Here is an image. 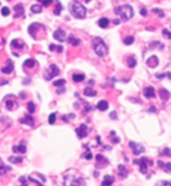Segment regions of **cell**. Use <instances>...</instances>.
<instances>
[{"instance_id": "cell-2", "label": "cell", "mask_w": 171, "mask_h": 186, "mask_svg": "<svg viewBox=\"0 0 171 186\" xmlns=\"http://www.w3.org/2000/svg\"><path fill=\"white\" fill-rule=\"evenodd\" d=\"M115 13L116 15H119L124 21L129 20L134 15V10L129 4H124L116 7L115 8Z\"/></svg>"}, {"instance_id": "cell-27", "label": "cell", "mask_w": 171, "mask_h": 186, "mask_svg": "<svg viewBox=\"0 0 171 186\" xmlns=\"http://www.w3.org/2000/svg\"><path fill=\"white\" fill-rule=\"evenodd\" d=\"M98 26H99L100 28H107L108 24H109V20H108V18H106V17H102V18H100V19L98 20Z\"/></svg>"}, {"instance_id": "cell-36", "label": "cell", "mask_w": 171, "mask_h": 186, "mask_svg": "<svg viewBox=\"0 0 171 186\" xmlns=\"http://www.w3.org/2000/svg\"><path fill=\"white\" fill-rule=\"evenodd\" d=\"M7 169V167L4 166V163L1 161V160H0V175H4V173H6Z\"/></svg>"}, {"instance_id": "cell-13", "label": "cell", "mask_w": 171, "mask_h": 186, "mask_svg": "<svg viewBox=\"0 0 171 186\" xmlns=\"http://www.w3.org/2000/svg\"><path fill=\"white\" fill-rule=\"evenodd\" d=\"M1 71L5 74H10L14 71V64L10 59H8L6 61V66L1 68Z\"/></svg>"}, {"instance_id": "cell-15", "label": "cell", "mask_w": 171, "mask_h": 186, "mask_svg": "<svg viewBox=\"0 0 171 186\" xmlns=\"http://www.w3.org/2000/svg\"><path fill=\"white\" fill-rule=\"evenodd\" d=\"M19 121L23 123V124H26L30 126H34V117L30 116V115H25L24 118H21Z\"/></svg>"}, {"instance_id": "cell-12", "label": "cell", "mask_w": 171, "mask_h": 186, "mask_svg": "<svg viewBox=\"0 0 171 186\" xmlns=\"http://www.w3.org/2000/svg\"><path fill=\"white\" fill-rule=\"evenodd\" d=\"M14 10L15 11V14H14V18L22 17L24 15V8L22 4H16L14 7Z\"/></svg>"}, {"instance_id": "cell-8", "label": "cell", "mask_w": 171, "mask_h": 186, "mask_svg": "<svg viewBox=\"0 0 171 186\" xmlns=\"http://www.w3.org/2000/svg\"><path fill=\"white\" fill-rule=\"evenodd\" d=\"M5 107L8 110H15L18 107V102L14 96H8L5 98Z\"/></svg>"}, {"instance_id": "cell-30", "label": "cell", "mask_w": 171, "mask_h": 186, "mask_svg": "<svg viewBox=\"0 0 171 186\" xmlns=\"http://www.w3.org/2000/svg\"><path fill=\"white\" fill-rule=\"evenodd\" d=\"M62 9H63V7H62L61 4H60V2H57V4H56L55 8H54V9H53V14H55L56 16H59V15H60V14H61Z\"/></svg>"}, {"instance_id": "cell-5", "label": "cell", "mask_w": 171, "mask_h": 186, "mask_svg": "<svg viewBox=\"0 0 171 186\" xmlns=\"http://www.w3.org/2000/svg\"><path fill=\"white\" fill-rule=\"evenodd\" d=\"M60 73V68L55 65V64H51L49 66V67L45 72H44V79L47 80V81H50L51 79H53V77H55L56 76H58Z\"/></svg>"}, {"instance_id": "cell-46", "label": "cell", "mask_w": 171, "mask_h": 186, "mask_svg": "<svg viewBox=\"0 0 171 186\" xmlns=\"http://www.w3.org/2000/svg\"><path fill=\"white\" fill-rule=\"evenodd\" d=\"M109 117L113 120H115V119H117V113L115 111H112L111 113L109 114Z\"/></svg>"}, {"instance_id": "cell-42", "label": "cell", "mask_w": 171, "mask_h": 186, "mask_svg": "<svg viewBox=\"0 0 171 186\" xmlns=\"http://www.w3.org/2000/svg\"><path fill=\"white\" fill-rule=\"evenodd\" d=\"M152 12H153V13H158V15H159L160 17H163L164 16V13H163L161 10H160V9L154 8V9H152Z\"/></svg>"}, {"instance_id": "cell-4", "label": "cell", "mask_w": 171, "mask_h": 186, "mask_svg": "<svg viewBox=\"0 0 171 186\" xmlns=\"http://www.w3.org/2000/svg\"><path fill=\"white\" fill-rule=\"evenodd\" d=\"M134 163V164H139L140 170L142 174H146L147 171H148V166H152L154 164V162L146 158V157H142L140 160H135Z\"/></svg>"}, {"instance_id": "cell-39", "label": "cell", "mask_w": 171, "mask_h": 186, "mask_svg": "<svg viewBox=\"0 0 171 186\" xmlns=\"http://www.w3.org/2000/svg\"><path fill=\"white\" fill-rule=\"evenodd\" d=\"M1 13H2V15L3 16H8V15H9V14H10V10H9V8L8 7H4L3 8H2V10H1Z\"/></svg>"}, {"instance_id": "cell-41", "label": "cell", "mask_w": 171, "mask_h": 186, "mask_svg": "<svg viewBox=\"0 0 171 186\" xmlns=\"http://www.w3.org/2000/svg\"><path fill=\"white\" fill-rule=\"evenodd\" d=\"M161 155H166V156H171V151L169 148H165L162 152Z\"/></svg>"}, {"instance_id": "cell-22", "label": "cell", "mask_w": 171, "mask_h": 186, "mask_svg": "<svg viewBox=\"0 0 171 186\" xmlns=\"http://www.w3.org/2000/svg\"><path fill=\"white\" fill-rule=\"evenodd\" d=\"M84 94L86 97H95V96L97 95V91L94 89H93V87L87 86V87L84 90Z\"/></svg>"}, {"instance_id": "cell-24", "label": "cell", "mask_w": 171, "mask_h": 186, "mask_svg": "<svg viewBox=\"0 0 171 186\" xmlns=\"http://www.w3.org/2000/svg\"><path fill=\"white\" fill-rule=\"evenodd\" d=\"M97 108L101 111H105V110H108V103L105 100L100 101L97 105Z\"/></svg>"}, {"instance_id": "cell-53", "label": "cell", "mask_w": 171, "mask_h": 186, "mask_svg": "<svg viewBox=\"0 0 171 186\" xmlns=\"http://www.w3.org/2000/svg\"><path fill=\"white\" fill-rule=\"evenodd\" d=\"M165 76H166V73H162L160 75H156V77H157V78H164Z\"/></svg>"}, {"instance_id": "cell-29", "label": "cell", "mask_w": 171, "mask_h": 186, "mask_svg": "<svg viewBox=\"0 0 171 186\" xmlns=\"http://www.w3.org/2000/svg\"><path fill=\"white\" fill-rule=\"evenodd\" d=\"M43 10L42 6L39 4H34L31 6V11L34 14H39L41 13Z\"/></svg>"}, {"instance_id": "cell-1", "label": "cell", "mask_w": 171, "mask_h": 186, "mask_svg": "<svg viewBox=\"0 0 171 186\" xmlns=\"http://www.w3.org/2000/svg\"><path fill=\"white\" fill-rule=\"evenodd\" d=\"M69 9L71 15L78 19L84 18L86 16V8L78 0H73L69 4Z\"/></svg>"}, {"instance_id": "cell-40", "label": "cell", "mask_w": 171, "mask_h": 186, "mask_svg": "<svg viewBox=\"0 0 171 186\" xmlns=\"http://www.w3.org/2000/svg\"><path fill=\"white\" fill-rule=\"evenodd\" d=\"M166 173L170 172L171 171V163H166L164 164V167L163 169Z\"/></svg>"}, {"instance_id": "cell-6", "label": "cell", "mask_w": 171, "mask_h": 186, "mask_svg": "<svg viewBox=\"0 0 171 186\" xmlns=\"http://www.w3.org/2000/svg\"><path fill=\"white\" fill-rule=\"evenodd\" d=\"M85 182L83 178L75 179L73 176L68 175L64 179V185L65 186H84Z\"/></svg>"}, {"instance_id": "cell-10", "label": "cell", "mask_w": 171, "mask_h": 186, "mask_svg": "<svg viewBox=\"0 0 171 186\" xmlns=\"http://www.w3.org/2000/svg\"><path fill=\"white\" fill-rule=\"evenodd\" d=\"M53 38L57 40V41L60 42H63L65 41V38H66V33L63 31V29H57L53 34Z\"/></svg>"}, {"instance_id": "cell-38", "label": "cell", "mask_w": 171, "mask_h": 186, "mask_svg": "<svg viewBox=\"0 0 171 186\" xmlns=\"http://www.w3.org/2000/svg\"><path fill=\"white\" fill-rule=\"evenodd\" d=\"M56 121V114L55 113H52L49 115V122L50 125L54 124V122Z\"/></svg>"}, {"instance_id": "cell-59", "label": "cell", "mask_w": 171, "mask_h": 186, "mask_svg": "<svg viewBox=\"0 0 171 186\" xmlns=\"http://www.w3.org/2000/svg\"><path fill=\"white\" fill-rule=\"evenodd\" d=\"M8 1H12V0H8Z\"/></svg>"}, {"instance_id": "cell-3", "label": "cell", "mask_w": 171, "mask_h": 186, "mask_svg": "<svg viewBox=\"0 0 171 186\" xmlns=\"http://www.w3.org/2000/svg\"><path fill=\"white\" fill-rule=\"evenodd\" d=\"M92 43L96 54L99 57H105L108 53V48L105 45V42L100 38H94L92 39Z\"/></svg>"}, {"instance_id": "cell-56", "label": "cell", "mask_w": 171, "mask_h": 186, "mask_svg": "<svg viewBox=\"0 0 171 186\" xmlns=\"http://www.w3.org/2000/svg\"><path fill=\"white\" fill-rule=\"evenodd\" d=\"M114 23H115V24H119V19H115V20L114 21Z\"/></svg>"}, {"instance_id": "cell-25", "label": "cell", "mask_w": 171, "mask_h": 186, "mask_svg": "<svg viewBox=\"0 0 171 186\" xmlns=\"http://www.w3.org/2000/svg\"><path fill=\"white\" fill-rule=\"evenodd\" d=\"M84 79H85V76L84 74L74 73L73 75V81L74 82H82Z\"/></svg>"}, {"instance_id": "cell-44", "label": "cell", "mask_w": 171, "mask_h": 186, "mask_svg": "<svg viewBox=\"0 0 171 186\" xmlns=\"http://www.w3.org/2000/svg\"><path fill=\"white\" fill-rule=\"evenodd\" d=\"M65 87L63 86H60V88H58V89L56 90V92L58 93V94H62V93H63L64 91H65Z\"/></svg>"}, {"instance_id": "cell-48", "label": "cell", "mask_w": 171, "mask_h": 186, "mask_svg": "<svg viewBox=\"0 0 171 186\" xmlns=\"http://www.w3.org/2000/svg\"><path fill=\"white\" fill-rule=\"evenodd\" d=\"M147 111H149V112H156V111H157V109H156L155 107H154V106H151V107L147 110Z\"/></svg>"}, {"instance_id": "cell-11", "label": "cell", "mask_w": 171, "mask_h": 186, "mask_svg": "<svg viewBox=\"0 0 171 186\" xmlns=\"http://www.w3.org/2000/svg\"><path fill=\"white\" fill-rule=\"evenodd\" d=\"M76 134H77L78 137L79 139H83V138L87 136V126L84 124H81L80 126L76 129Z\"/></svg>"}, {"instance_id": "cell-49", "label": "cell", "mask_w": 171, "mask_h": 186, "mask_svg": "<svg viewBox=\"0 0 171 186\" xmlns=\"http://www.w3.org/2000/svg\"><path fill=\"white\" fill-rule=\"evenodd\" d=\"M53 1V0H44V5L46 6V7H48L49 4H52Z\"/></svg>"}, {"instance_id": "cell-57", "label": "cell", "mask_w": 171, "mask_h": 186, "mask_svg": "<svg viewBox=\"0 0 171 186\" xmlns=\"http://www.w3.org/2000/svg\"><path fill=\"white\" fill-rule=\"evenodd\" d=\"M166 76L171 80V73H166Z\"/></svg>"}, {"instance_id": "cell-7", "label": "cell", "mask_w": 171, "mask_h": 186, "mask_svg": "<svg viewBox=\"0 0 171 186\" xmlns=\"http://www.w3.org/2000/svg\"><path fill=\"white\" fill-rule=\"evenodd\" d=\"M44 29L45 28L42 24H39L38 23H34L28 27V31L32 38H34V40H38V37H37V35L39 34L38 33L40 32V30H44Z\"/></svg>"}, {"instance_id": "cell-9", "label": "cell", "mask_w": 171, "mask_h": 186, "mask_svg": "<svg viewBox=\"0 0 171 186\" xmlns=\"http://www.w3.org/2000/svg\"><path fill=\"white\" fill-rule=\"evenodd\" d=\"M129 145L130 146V148L132 149L134 155H139L140 154H142V153L145 151V149L141 144H137L135 142L130 141Z\"/></svg>"}, {"instance_id": "cell-23", "label": "cell", "mask_w": 171, "mask_h": 186, "mask_svg": "<svg viewBox=\"0 0 171 186\" xmlns=\"http://www.w3.org/2000/svg\"><path fill=\"white\" fill-rule=\"evenodd\" d=\"M127 65L130 68H134V67H136L137 61L134 56H129V57L127 58Z\"/></svg>"}, {"instance_id": "cell-28", "label": "cell", "mask_w": 171, "mask_h": 186, "mask_svg": "<svg viewBox=\"0 0 171 186\" xmlns=\"http://www.w3.org/2000/svg\"><path fill=\"white\" fill-rule=\"evenodd\" d=\"M36 64V61L34 59H27L24 62V67H27V68H33Z\"/></svg>"}, {"instance_id": "cell-54", "label": "cell", "mask_w": 171, "mask_h": 186, "mask_svg": "<svg viewBox=\"0 0 171 186\" xmlns=\"http://www.w3.org/2000/svg\"><path fill=\"white\" fill-rule=\"evenodd\" d=\"M119 141H120L119 138H115V139H113V140H112V142H114V143H115V144L119 143Z\"/></svg>"}, {"instance_id": "cell-45", "label": "cell", "mask_w": 171, "mask_h": 186, "mask_svg": "<svg viewBox=\"0 0 171 186\" xmlns=\"http://www.w3.org/2000/svg\"><path fill=\"white\" fill-rule=\"evenodd\" d=\"M63 46H60V45H57V48H56V52H58V53H61V52H63Z\"/></svg>"}, {"instance_id": "cell-51", "label": "cell", "mask_w": 171, "mask_h": 186, "mask_svg": "<svg viewBox=\"0 0 171 186\" xmlns=\"http://www.w3.org/2000/svg\"><path fill=\"white\" fill-rule=\"evenodd\" d=\"M56 48H57V45L56 44H50V46H49V50H50L51 52H53V51L56 50Z\"/></svg>"}, {"instance_id": "cell-35", "label": "cell", "mask_w": 171, "mask_h": 186, "mask_svg": "<svg viewBox=\"0 0 171 186\" xmlns=\"http://www.w3.org/2000/svg\"><path fill=\"white\" fill-rule=\"evenodd\" d=\"M66 83V81L64 79H60V80H57V81H55V82H53V85L54 86H63L64 84Z\"/></svg>"}, {"instance_id": "cell-33", "label": "cell", "mask_w": 171, "mask_h": 186, "mask_svg": "<svg viewBox=\"0 0 171 186\" xmlns=\"http://www.w3.org/2000/svg\"><path fill=\"white\" fill-rule=\"evenodd\" d=\"M134 42V38L133 36H128V37H126V38L124 39V43L127 45V46L131 45Z\"/></svg>"}, {"instance_id": "cell-32", "label": "cell", "mask_w": 171, "mask_h": 186, "mask_svg": "<svg viewBox=\"0 0 171 186\" xmlns=\"http://www.w3.org/2000/svg\"><path fill=\"white\" fill-rule=\"evenodd\" d=\"M27 109H28V112L29 113H34L35 109H36V107H35V104L33 102V101H29L27 104Z\"/></svg>"}, {"instance_id": "cell-21", "label": "cell", "mask_w": 171, "mask_h": 186, "mask_svg": "<svg viewBox=\"0 0 171 186\" xmlns=\"http://www.w3.org/2000/svg\"><path fill=\"white\" fill-rule=\"evenodd\" d=\"M67 42H68V43L72 45L73 47H77L78 45H79V43H80L79 39H77V38H74V36H73V34H70L69 36V38H67Z\"/></svg>"}, {"instance_id": "cell-52", "label": "cell", "mask_w": 171, "mask_h": 186, "mask_svg": "<svg viewBox=\"0 0 171 186\" xmlns=\"http://www.w3.org/2000/svg\"><path fill=\"white\" fill-rule=\"evenodd\" d=\"M28 179H30L31 181H33V182L36 183V184H38V185H39V186H44V185H42V184H40V183H39V181H38V180H36V179H33L31 176H29V177H28Z\"/></svg>"}, {"instance_id": "cell-43", "label": "cell", "mask_w": 171, "mask_h": 186, "mask_svg": "<svg viewBox=\"0 0 171 186\" xmlns=\"http://www.w3.org/2000/svg\"><path fill=\"white\" fill-rule=\"evenodd\" d=\"M19 181L22 183V185H20V186H28L27 181H26V179H25V178L24 177V176H22V177L19 178Z\"/></svg>"}, {"instance_id": "cell-31", "label": "cell", "mask_w": 171, "mask_h": 186, "mask_svg": "<svg viewBox=\"0 0 171 186\" xmlns=\"http://www.w3.org/2000/svg\"><path fill=\"white\" fill-rule=\"evenodd\" d=\"M8 160H9V162H11V163H13V164H18V163H21V162L23 161V158L19 157V156H17V157L11 156V157H9V159H8Z\"/></svg>"}, {"instance_id": "cell-47", "label": "cell", "mask_w": 171, "mask_h": 186, "mask_svg": "<svg viewBox=\"0 0 171 186\" xmlns=\"http://www.w3.org/2000/svg\"><path fill=\"white\" fill-rule=\"evenodd\" d=\"M162 33H163V34H164V35H167L168 38H169V39H171V33H170V32L168 31L167 29H164Z\"/></svg>"}, {"instance_id": "cell-19", "label": "cell", "mask_w": 171, "mask_h": 186, "mask_svg": "<svg viewBox=\"0 0 171 186\" xmlns=\"http://www.w3.org/2000/svg\"><path fill=\"white\" fill-rule=\"evenodd\" d=\"M115 182V177L112 175H105L104 180L102 181V186H111L112 184Z\"/></svg>"}, {"instance_id": "cell-34", "label": "cell", "mask_w": 171, "mask_h": 186, "mask_svg": "<svg viewBox=\"0 0 171 186\" xmlns=\"http://www.w3.org/2000/svg\"><path fill=\"white\" fill-rule=\"evenodd\" d=\"M118 169H119V175L122 176V175L124 174V177H126L127 176V169H126V168L124 167V166H119V167H118Z\"/></svg>"}, {"instance_id": "cell-50", "label": "cell", "mask_w": 171, "mask_h": 186, "mask_svg": "<svg viewBox=\"0 0 171 186\" xmlns=\"http://www.w3.org/2000/svg\"><path fill=\"white\" fill-rule=\"evenodd\" d=\"M140 14L142 15V16H144V17H145V16H147V10L146 8H143L141 10H140Z\"/></svg>"}, {"instance_id": "cell-26", "label": "cell", "mask_w": 171, "mask_h": 186, "mask_svg": "<svg viewBox=\"0 0 171 186\" xmlns=\"http://www.w3.org/2000/svg\"><path fill=\"white\" fill-rule=\"evenodd\" d=\"M13 150L15 153H21V154H24L25 152L27 151V148L25 145H16L13 147Z\"/></svg>"}, {"instance_id": "cell-58", "label": "cell", "mask_w": 171, "mask_h": 186, "mask_svg": "<svg viewBox=\"0 0 171 186\" xmlns=\"http://www.w3.org/2000/svg\"><path fill=\"white\" fill-rule=\"evenodd\" d=\"M84 1H85V2H86V3H89V1H90V0H84Z\"/></svg>"}, {"instance_id": "cell-16", "label": "cell", "mask_w": 171, "mask_h": 186, "mask_svg": "<svg viewBox=\"0 0 171 186\" xmlns=\"http://www.w3.org/2000/svg\"><path fill=\"white\" fill-rule=\"evenodd\" d=\"M96 161H97L96 166H98L97 167H99V166H102V168H104V167H105V166L108 163V161L107 160V159L105 158V156H103L102 155H96Z\"/></svg>"}, {"instance_id": "cell-37", "label": "cell", "mask_w": 171, "mask_h": 186, "mask_svg": "<svg viewBox=\"0 0 171 186\" xmlns=\"http://www.w3.org/2000/svg\"><path fill=\"white\" fill-rule=\"evenodd\" d=\"M155 186H171V183L164 181V180H160V181H158L156 183Z\"/></svg>"}, {"instance_id": "cell-20", "label": "cell", "mask_w": 171, "mask_h": 186, "mask_svg": "<svg viewBox=\"0 0 171 186\" xmlns=\"http://www.w3.org/2000/svg\"><path fill=\"white\" fill-rule=\"evenodd\" d=\"M11 46L14 48L17 49V50H22L24 47V42L21 41H19L18 39H14L11 42Z\"/></svg>"}, {"instance_id": "cell-17", "label": "cell", "mask_w": 171, "mask_h": 186, "mask_svg": "<svg viewBox=\"0 0 171 186\" xmlns=\"http://www.w3.org/2000/svg\"><path fill=\"white\" fill-rule=\"evenodd\" d=\"M146 64L149 66L150 67L154 68V67H156L159 65V59H158L156 56H152V57H150V58H148Z\"/></svg>"}, {"instance_id": "cell-18", "label": "cell", "mask_w": 171, "mask_h": 186, "mask_svg": "<svg viewBox=\"0 0 171 186\" xmlns=\"http://www.w3.org/2000/svg\"><path fill=\"white\" fill-rule=\"evenodd\" d=\"M159 96L163 101H167L170 97V93L166 89L161 88V89L159 90Z\"/></svg>"}, {"instance_id": "cell-14", "label": "cell", "mask_w": 171, "mask_h": 186, "mask_svg": "<svg viewBox=\"0 0 171 186\" xmlns=\"http://www.w3.org/2000/svg\"><path fill=\"white\" fill-rule=\"evenodd\" d=\"M144 96L150 99V98H154L155 93H154V88L152 86H147L144 89Z\"/></svg>"}, {"instance_id": "cell-55", "label": "cell", "mask_w": 171, "mask_h": 186, "mask_svg": "<svg viewBox=\"0 0 171 186\" xmlns=\"http://www.w3.org/2000/svg\"><path fill=\"white\" fill-rule=\"evenodd\" d=\"M20 97H21L22 99H24V98H26V95L24 92H21L20 93Z\"/></svg>"}]
</instances>
